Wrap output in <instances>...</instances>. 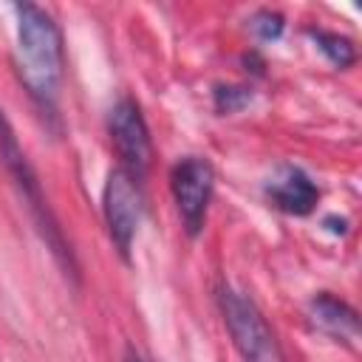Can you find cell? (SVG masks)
Instances as JSON below:
<instances>
[{"label":"cell","mask_w":362,"mask_h":362,"mask_svg":"<svg viewBox=\"0 0 362 362\" xmlns=\"http://www.w3.org/2000/svg\"><path fill=\"white\" fill-rule=\"evenodd\" d=\"M14 11H17L20 76L28 93L40 102V107L54 110L59 85H62V71H65L62 34L54 17L34 3H17Z\"/></svg>","instance_id":"obj_1"},{"label":"cell","mask_w":362,"mask_h":362,"mask_svg":"<svg viewBox=\"0 0 362 362\" xmlns=\"http://www.w3.org/2000/svg\"><path fill=\"white\" fill-rule=\"evenodd\" d=\"M0 161H3L6 173L11 175L14 187L20 189L23 201H25V206H28V215H31V221L37 223V232L42 235L45 246L51 249V255L57 257V263L65 269V274H71V277L76 280V260H74V252H71V246L65 243V235H62V229H59V223H57V218H54V212H51V206H48V201H45V195H42V187H40V181H37V173H34V167L28 164V158H25V153H23V147H20V141H17L14 130H11V124H8L6 113H3V107H0Z\"/></svg>","instance_id":"obj_2"},{"label":"cell","mask_w":362,"mask_h":362,"mask_svg":"<svg viewBox=\"0 0 362 362\" xmlns=\"http://www.w3.org/2000/svg\"><path fill=\"white\" fill-rule=\"evenodd\" d=\"M218 308L232 337V345L243 362H286L266 317L249 297H243L229 286H221Z\"/></svg>","instance_id":"obj_3"},{"label":"cell","mask_w":362,"mask_h":362,"mask_svg":"<svg viewBox=\"0 0 362 362\" xmlns=\"http://www.w3.org/2000/svg\"><path fill=\"white\" fill-rule=\"evenodd\" d=\"M170 189L175 209L189 238H195L206 223V209L215 189V170L201 156H187L170 170Z\"/></svg>","instance_id":"obj_4"},{"label":"cell","mask_w":362,"mask_h":362,"mask_svg":"<svg viewBox=\"0 0 362 362\" xmlns=\"http://www.w3.org/2000/svg\"><path fill=\"white\" fill-rule=\"evenodd\" d=\"M102 212H105V223L110 232V240L116 243L119 255L127 260L130 257V246L136 238V229L141 223V212H144V198L139 189V181L124 173L122 167L110 170L107 181H105V192H102Z\"/></svg>","instance_id":"obj_5"},{"label":"cell","mask_w":362,"mask_h":362,"mask_svg":"<svg viewBox=\"0 0 362 362\" xmlns=\"http://www.w3.org/2000/svg\"><path fill=\"white\" fill-rule=\"evenodd\" d=\"M107 133L116 156L122 158V170L130 173L136 181H141L153 161V141H150V127L141 116V107L130 96L119 99L110 107Z\"/></svg>","instance_id":"obj_6"},{"label":"cell","mask_w":362,"mask_h":362,"mask_svg":"<svg viewBox=\"0 0 362 362\" xmlns=\"http://www.w3.org/2000/svg\"><path fill=\"white\" fill-rule=\"evenodd\" d=\"M266 195L286 215H308L320 201V189L314 187V181L294 164H283L266 181Z\"/></svg>","instance_id":"obj_7"},{"label":"cell","mask_w":362,"mask_h":362,"mask_svg":"<svg viewBox=\"0 0 362 362\" xmlns=\"http://www.w3.org/2000/svg\"><path fill=\"white\" fill-rule=\"evenodd\" d=\"M308 314H311V322L322 334H328L334 339L354 342L359 337V317H356V311L345 300H339V297H334L328 291H322V294H317L311 300Z\"/></svg>","instance_id":"obj_8"},{"label":"cell","mask_w":362,"mask_h":362,"mask_svg":"<svg viewBox=\"0 0 362 362\" xmlns=\"http://www.w3.org/2000/svg\"><path fill=\"white\" fill-rule=\"evenodd\" d=\"M308 37L317 42V48L331 59V65L337 68H351L356 62V48L348 37L334 34V31H322V28H311Z\"/></svg>","instance_id":"obj_9"},{"label":"cell","mask_w":362,"mask_h":362,"mask_svg":"<svg viewBox=\"0 0 362 362\" xmlns=\"http://www.w3.org/2000/svg\"><path fill=\"white\" fill-rule=\"evenodd\" d=\"M215 110L218 113H238L252 102V88L246 85H218L212 90Z\"/></svg>","instance_id":"obj_10"},{"label":"cell","mask_w":362,"mask_h":362,"mask_svg":"<svg viewBox=\"0 0 362 362\" xmlns=\"http://www.w3.org/2000/svg\"><path fill=\"white\" fill-rule=\"evenodd\" d=\"M283 17L277 14V11H272V8H260V11H255L252 14V20H249V28L260 37V40H277L280 34H283Z\"/></svg>","instance_id":"obj_11"},{"label":"cell","mask_w":362,"mask_h":362,"mask_svg":"<svg viewBox=\"0 0 362 362\" xmlns=\"http://www.w3.org/2000/svg\"><path fill=\"white\" fill-rule=\"evenodd\" d=\"M325 226H328L331 232H337V235H345V232H348V221H345V218H334V215H331V218H325Z\"/></svg>","instance_id":"obj_12"},{"label":"cell","mask_w":362,"mask_h":362,"mask_svg":"<svg viewBox=\"0 0 362 362\" xmlns=\"http://www.w3.org/2000/svg\"><path fill=\"white\" fill-rule=\"evenodd\" d=\"M124 362H147V359H144L136 348H130V345H127V351H124Z\"/></svg>","instance_id":"obj_13"}]
</instances>
